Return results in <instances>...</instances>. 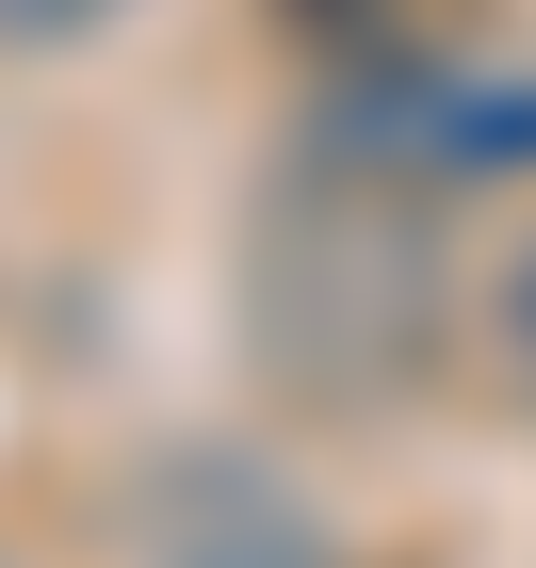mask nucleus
Masks as SVG:
<instances>
[{
	"label": "nucleus",
	"instance_id": "f257e3e1",
	"mask_svg": "<svg viewBox=\"0 0 536 568\" xmlns=\"http://www.w3.org/2000/svg\"><path fill=\"white\" fill-rule=\"evenodd\" d=\"M261 342L293 357V390L391 406L423 357V212L357 163H310L261 212Z\"/></svg>",
	"mask_w": 536,
	"mask_h": 568
},
{
	"label": "nucleus",
	"instance_id": "f03ea898",
	"mask_svg": "<svg viewBox=\"0 0 536 568\" xmlns=\"http://www.w3.org/2000/svg\"><path fill=\"white\" fill-rule=\"evenodd\" d=\"M146 568H310L293 487H261L244 455H163L146 487Z\"/></svg>",
	"mask_w": 536,
	"mask_h": 568
},
{
	"label": "nucleus",
	"instance_id": "7ed1b4c3",
	"mask_svg": "<svg viewBox=\"0 0 536 568\" xmlns=\"http://www.w3.org/2000/svg\"><path fill=\"white\" fill-rule=\"evenodd\" d=\"M261 17L310 49V65H439L488 0H261Z\"/></svg>",
	"mask_w": 536,
	"mask_h": 568
},
{
	"label": "nucleus",
	"instance_id": "20e7f679",
	"mask_svg": "<svg viewBox=\"0 0 536 568\" xmlns=\"http://www.w3.org/2000/svg\"><path fill=\"white\" fill-rule=\"evenodd\" d=\"M488 357H504V390L536 406V227L504 244V276H488Z\"/></svg>",
	"mask_w": 536,
	"mask_h": 568
},
{
	"label": "nucleus",
	"instance_id": "39448f33",
	"mask_svg": "<svg viewBox=\"0 0 536 568\" xmlns=\"http://www.w3.org/2000/svg\"><path fill=\"white\" fill-rule=\"evenodd\" d=\"M131 0H0V49H82V33H114Z\"/></svg>",
	"mask_w": 536,
	"mask_h": 568
}]
</instances>
